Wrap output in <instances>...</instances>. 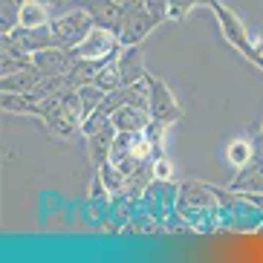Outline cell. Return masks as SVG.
<instances>
[{
	"mask_svg": "<svg viewBox=\"0 0 263 263\" xmlns=\"http://www.w3.org/2000/svg\"><path fill=\"white\" fill-rule=\"evenodd\" d=\"M64 6H67V9H64L61 15H55L49 26H52L55 44L64 47V49H72V47H78V44H81V41L96 29V24H93V17L87 15L76 0H67Z\"/></svg>",
	"mask_w": 263,
	"mask_h": 263,
	"instance_id": "1",
	"label": "cell"
},
{
	"mask_svg": "<svg viewBox=\"0 0 263 263\" xmlns=\"http://www.w3.org/2000/svg\"><path fill=\"white\" fill-rule=\"evenodd\" d=\"M205 6L214 9L217 21H220V26H223L226 41H232V44H234V47H237L243 55H246L249 61H255L257 67H263V55L257 52V44H252V41H249V32H246V26L240 24V17L234 15V12H229V9L220 3V0H205Z\"/></svg>",
	"mask_w": 263,
	"mask_h": 263,
	"instance_id": "2",
	"label": "cell"
},
{
	"mask_svg": "<svg viewBox=\"0 0 263 263\" xmlns=\"http://www.w3.org/2000/svg\"><path fill=\"white\" fill-rule=\"evenodd\" d=\"M119 49H122V44H119L116 32L96 26V29L90 32V35L78 44V47L67 49V52L72 55V61H76V58H90V61H99V58H113V55H119Z\"/></svg>",
	"mask_w": 263,
	"mask_h": 263,
	"instance_id": "3",
	"label": "cell"
},
{
	"mask_svg": "<svg viewBox=\"0 0 263 263\" xmlns=\"http://www.w3.org/2000/svg\"><path fill=\"white\" fill-rule=\"evenodd\" d=\"M147 84H151V119L159 122V124L177 122V119L182 116V110H179V104L174 101L171 90L154 76H147Z\"/></svg>",
	"mask_w": 263,
	"mask_h": 263,
	"instance_id": "4",
	"label": "cell"
},
{
	"mask_svg": "<svg viewBox=\"0 0 263 263\" xmlns=\"http://www.w3.org/2000/svg\"><path fill=\"white\" fill-rule=\"evenodd\" d=\"M177 188L171 185L168 179H154L151 185L145 188V194H142V200L147 202V214H171L174 211V205H177Z\"/></svg>",
	"mask_w": 263,
	"mask_h": 263,
	"instance_id": "5",
	"label": "cell"
},
{
	"mask_svg": "<svg viewBox=\"0 0 263 263\" xmlns=\"http://www.w3.org/2000/svg\"><path fill=\"white\" fill-rule=\"evenodd\" d=\"M87 15L93 17V24L101 29L119 32V21H122V6L116 0H76Z\"/></svg>",
	"mask_w": 263,
	"mask_h": 263,
	"instance_id": "6",
	"label": "cell"
},
{
	"mask_svg": "<svg viewBox=\"0 0 263 263\" xmlns=\"http://www.w3.org/2000/svg\"><path fill=\"white\" fill-rule=\"evenodd\" d=\"M32 64L44 76H67L72 70V55L64 47H47V49L32 52Z\"/></svg>",
	"mask_w": 263,
	"mask_h": 263,
	"instance_id": "7",
	"label": "cell"
},
{
	"mask_svg": "<svg viewBox=\"0 0 263 263\" xmlns=\"http://www.w3.org/2000/svg\"><path fill=\"white\" fill-rule=\"evenodd\" d=\"M110 122H113V127L119 133H136V130H145L154 119H151L147 110L136 107V104H122L119 110L110 113Z\"/></svg>",
	"mask_w": 263,
	"mask_h": 263,
	"instance_id": "8",
	"label": "cell"
},
{
	"mask_svg": "<svg viewBox=\"0 0 263 263\" xmlns=\"http://www.w3.org/2000/svg\"><path fill=\"white\" fill-rule=\"evenodd\" d=\"M41 78H44V72L35 64H29L24 70L0 78V93H35V87L41 84Z\"/></svg>",
	"mask_w": 263,
	"mask_h": 263,
	"instance_id": "9",
	"label": "cell"
},
{
	"mask_svg": "<svg viewBox=\"0 0 263 263\" xmlns=\"http://www.w3.org/2000/svg\"><path fill=\"white\" fill-rule=\"evenodd\" d=\"M119 70H122L124 87L142 81V78L147 76V72H145V61H142V49L139 47H122V52H119Z\"/></svg>",
	"mask_w": 263,
	"mask_h": 263,
	"instance_id": "10",
	"label": "cell"
},
{
	"mask_svg": "<svg viewBox=\"0 0 263 263\" xmlns=\"http://www.w3.org/2000/svg\"><path fill=\"white\" fill-rule=\"evenodd\" d=\"M116 127L110 124V127H104L101 133H96V136H90V159H93L96 171L101 168V165L110 162V156H113V142H116Z\"/></svg>",
	"mask_w": 263,
	"mask_h": 263,
	"instance_id": "11",
	"label": "cell"
},
{
	"mask_svg": "<svg viewBox=\"0 0 263 263\" xmlns=\"http://www.w3.org/2000/svg\"><path fill=\"white\" fill-rule=\"evenodd\" d=\"M0 107L17 116H41V99L32 93H0Z\"/></svg>",
	"mask_w": 263,
	"mask_h": 263,
	"instance_id": "12",
	"label": "cell"
},
{
	"mask_svg": "<svg viewBox=\"0 0 263 263\" xmlns=\"http://www.w3.org/2000/svg\"><path fill=\"white\" fill-rule=\"evenodd\" d=\"M49 24H52V15H49L47 3H38V0H24V3H21V12H17V26L38 29V26H49Z\"/></svg>",
	"mask_w": 263,
	"mask_h": 263,
	"instance_id": "13",
	"label": "cell"
},
{
	"mask_svg": "<svg viewBox=\"0 0 263 263\" xmlns=\"http://www.w3.org/2000/svg\"><path fill=\"white\" fill-rule=\"evenodd\" d=\"M96 87H101L104 93H113V90H122L124 87V81H122V70H119V55L116 58H110L107 64H104V70L96 76V81H93Z\"/></svg>",
	"mask_w": 263,
	"mask_h": 263,
	"instance_id": "14",
	"label": "cell"
},
{
	"mask_svg": "<svg viewBox=\"0 0 263 263\" xmlns=\"http://www.w3.org/2000/svg\"><path fill=\"white\" fill-rule=\"evenodd\" d=\"M110 116L107 113H101V110H93V113H90V116H84V122H81V133H84L87 139H90V136H96V133H101L104 130V127H110Z\"/></svg>",
	"mask_w": 263,
	"mask_h": 263,
	"instance_id": "15",
	"label": "cell"
},
{
	"mask_svg": "<svg viewBox=\"0 0 263 263\" xmlns=\"http://www.w3.org/2000/svg\"><path fill=\"white\" fill-rule=\"evenodd\" d=\"M194 6H197V0H168V17L171 21H179V17H185Z\"/></svg>",
	"mask_w": 263,
	"mask_h": 263,
	"instance_id": "16",
	"label": "cell"
},
{
	"mask_svg": "<svg viewBox=\"0 0 263 263\" xmlns=\"http://www.w3.org/2000/svg\"><path fill=\"white\" fill-rule=\"evenodd\" d=\"M229 156H232V162H234V165H240V168H243L246 162H252V156H255V147H249L246 142H237V145L229 151Z\"/></svg>",
	"mask_w": 263,
	"mask_h": 263,
	"instance_id": "17",
	"label": "cell"
},
{
	"mask_svg": "<svg viewBox=\"0 0 263 263\" xmlns=\"http://www.w3.org/2000/svg\"><path fill=\"white\" fill-rule=\"evenodd\" d=\"M145 9L156 24H162L165 17H168V0H145Z\"/></svg>",
	"mask_w": 263,
	"mask_h": 263,
	"instance_id": "18",
	"label": "cell"
},
{
	"mask_svg": "<svg viewBox=\"0 0 263 263\" xmlns=\"http://www.w3.org/2000/svg\"><path fill=\"white\" fill-rule=\"evenodd\" d=\"M154 177L156 179H171V162L165 156H156L154 159Z\"/></svg>",
	"mask_w": 263,
	"mask_h": 263,
	"instance_id": "19",
	"label": "cell"
},
{
	"mask_svg": "<svg viewBox=\"0 0 263 263\" xmlns=\"http://www.w3.org/2000/svg\"><path fill=\"white\" fill-rule=\"evenodd\" d=\"M17 3H24V0H17ZM38 3H47V6H64L67 0H38Z\"/></svg>",
	"mask_w": 263,
	"mask_h": 263,
	"instance_id": "20",
	"label": "cell"
}]
</instances>
